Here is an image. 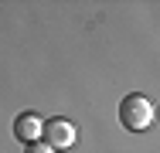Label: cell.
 I'll use <instances>...</instances> for the list:
<instances>
[{"label": "cell", "mask_w": 160, "mask_h": 153, "mask_svg": "<svg viewBox=\"0 0 160 153\" xmlns=\"http://www.w3.org/2000/svg\"><path fill=\"white\" fill-rule=\"evenodd\" d=\"M119 122L126 126L129 133H143L153 122V102L140 92H129L126 99L119 102Z\"/></svg>", "instance_id": "6da1fadb"}, {"label": "cell", "mask_w": 160, "mask_h": 153, "mask_svg": "<svg viewBox=\"0 0 160 153\" xmlns=\"http://www.w3.org/2000/svg\"><path fill=\"white\" fill-rule=\"evenodd\" d=\"M14 136H17L21 143H38V136H41V119H38L34 112H21V116L14 119Z\"/></svg>", "instance_id": "3957f363"}, {"label": "cell", "mask_w": 160, "mask_h": 153, "mask_svg": "<svg viewBox=\"0 0 160 153\" xmlns=\"http://www.w3.org/2000/svg\"><path fill=\"white\" fill-rule=\"evenodd\" d=\"M41 136H44V146H51V150H68V146L75 143V129H72L68 119L41 122Z\"/></svg>", "instance_id": "7a4b0ae2"}, {"label": "cell", "mask_w": 160, "mask_h": 153, "mask_svg": "<svg viewBox=\"0 0 160 153\" xmlns=\"http://www.w3.org/2000/svg\"><path fill=\"white\" fill-rule=\"evenodd\" d=\"M28 153H55V150L44 146V143H28Z\"/></svg>", "instance_id": "277c9868"}]
</instances>
